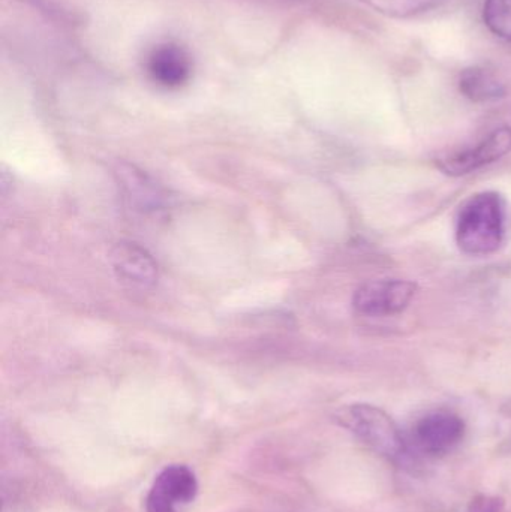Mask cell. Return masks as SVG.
Here are the masks:
<instances>
[{"label":"cell","instance_id":"cell-1","mask_svg":"<svg viewBox=\"0 0 511 512\" xmlns=\"http://www.w3.org/2000/svg\"><path fill=\"white\" fill-rule=\"evenodd\" d=\"M506 201L497 192H480L462 204L456 219V243L464 254H495L506 239Z\"/></svg>","mask_w":511,"mask_h":512},{"label":"cell","instance_id":"cell-2","mask_svg":"<svg viewBox=\"0 0 511 512\" xmlns=\"http://www.w3.org/2000/svg\"><path fill=\"white\" fill-rule=\"evenodd\" d=\"M336 420L366 447L386 459L399 460L407 451L398 424L377 406L368 403L345 406L336 414Z\"/></svg>","mask_w":511,"mask_h":512},{"label":"cell","instance_id":"cell-3","mask_svg":"<svg viewBox=\"0 0 511 512\" xmlns=\"http://www.w3.org/2000/svg\"><path fill=\"white\" fill-rule=\"evenodd\" d=\"M416 294L417 285L410 280H372L354 292L353 307L359 315L371 318L398 315Z\"/></svg>","mask_w":511,"mask_h":512},{"label":"cell","instance_id":"cell-4","mask_svg":"<svg viewBox=\"0 0 511 512\" xmlns=\"http://www.w3.org/2000/svg\"><path fill=\"white\" fill-rule=\"evenodd\" d=\"M198 483L185 465L167 466L146 498V512H183L197 498Z\"/></svg>","mask_w":511,"mask_h":512},{"label":"cell","instance_id":"cell-5","mask_svg":"<svg viewBox=\"0 0 511 512\" xmlns=\"http://www.w3.org/2000/svg\"><path fill=\"white\" fill-rule=\"evenodd\" d=\"M511 152V128L495 129L485 140L470 149L443 155L438 159V167L447 176H465L485 165L494 164Z\"/></svg>","mask_w":511,"mask_h":512},{"label":"cell","instance_id":"cell-6","mask_svg":"<svg viewBox=\"0 0 511 512\" xmlns=\"http://www.w3.org/2000/svg\"><path fill=\"white\" fill-rule=\"evenodd\" d=\"M465 435V423L453 412L438 411L423 417L414 427L417 448L428 456H444L455 450Z\"/></svg>","mask_w":511,"mask_h":512},{"label":"cell","instance_id":"cell-7","mask_svg":"<svg viewBox=\"0 0 511 512\" xmlns=\"http://www.w3.org/2000/svg\"><path fill=\"white\" fill-rule=\"evenodd\" d=\"M110 262L117 279L129 288L149 289L158 282V264L138 243H117L111 249Z\"/></svg>","mask_w":511,"mask_h":512},{"label":"cell","instance_id":"cell-8","mask_svg":"<svg viewBox=\"0 0 511 512\" xmlns=\"http://www.w3.org/2000/svg\"><path fill=\"white\" fill-rule=\"evenodd\" d=\"M116 177L123 198L132 210L143 215L164 210L167 195L143 170L135 165L120 164L116 170Z\"/></svg>","mask_w":511,"mask_h":512},{"label":"cell","instance_id":"cell-9","mask_svg":"<svg viewBox=\"0 0 511 512\" xmlns=\"http://www.w3.org/2000/svg\"><path fill=\"white\" fill-rule=\"evenodd\" d=\"M147 72L158 86L177 89L188 83L192 74L191 54L182 45L165 42L147 57Z\"/></svg>","mask_w":511,"mask_h":512},{"label":"cell","instance_id":"cell-10","mask_svg":"<svg viewBox=\"0 0 511 512\" xmlns=\"http://www.w3.org/2000/svg\"><path fill=\"white\" fill-rule=\"evenodd\" d=\"M459 89L473 102H494L506 96L503 83L482 66L465 69L459 78Z\"/></svg>","mask_w":511,"mask_h":512},{"label":"cell","instance_id":"cell-11","mask_svg":"<svg viewBox=\"0 0 511 512\" xmlns=\"http://www.w3.org/2000/svg\"><path fill=\"white\" fill-rule=\"evenodd\" d=\"M483 21L494 35L511 42V0H485Z\"/></svg>","mask_w":511,"mask_h":512},{"label":"cell","instance_id":"cell-12","mask_svg":"<svg viewBox=\"0 0 511 512\" xmlns=\"http://www.w3.org/2000/svg\"><path fill=\"white\" fill-rule=\"evenodd\" d=\"M372 9L395 18H410L437 6L440 0H365Z\"/></svg>","mask_w":511,"mask_h":512}]
</instances>
